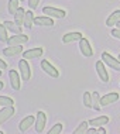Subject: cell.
<instances>
[{
  "mask_svg": "<svg viewBox=\"0 0 120 134\" xmlns=\"http://www.w3.org/2000/svg\"><path fill=\"white\" fill-rule=\"evenodd\" d=\"M102 61H103L107 66H110L112 69L120 72V61L117 59V58L112 57L109 52H103V54H102Z\"/></svg>",
  "mask_w": 120,
  "mask_h": 134,
  "instance_id": "1",
  "label": "cell"
},
{
  "mask_svg": "<svg viewBox=\"0 0 120 134\" xmlns=\"http://www.w3.org/2000/svg\"><path fill=\"white\" fill-rule=\"evenodd\" d=\"M42 13L48 17H54V19H64L65 14H67L64 10L57 9V7H50V6L44 7V9H42Z\"/></svg>",
  "mask_w": 120,
  "mask_h": 134,
  "instance_id": "2",
  "label": "cell"
},
{
  "mask_svg": "<svg viewBox=\"0 0 120 134\" xmlns=\"http://www.w3.org/2000/svg\"><path fill=\"white\" fill-rule=\"evenodd\" d=\"M79 51L83 57H92L93 55V48L90 45V42L86 38H81L79 40Z\"/></svg>",
  "mask_w": 120,
  "mask_h": 134,
  "instance_id": "3",
  "label": "cell"
},
{
  "mask_svg": "<svg viewBox=\"0 0 120 134\" xmlns=\"http://www.w3.org/2000/svg\"><path fill=\"white\" fill-rule=\"evenodd\" d=\"M41 68H42V71H44L47 75H50L51 78H58V76H59V72H58V69L51 62H48L47 59H42L41 61Z\"/></svg>",
  "mask_w": 120,
  "mask_h": 134,
  "instance_id": "4",
  "label": "cell"
},
{
  "mask_svg": "<svg viewBox=\"0 0 120 134\" xmlns=\"http://www.w3.org/2000/svg\"><path fill=\"white\" fill-rule=\"evenodd\" d=\"M19 69H20V74H21V79L24 81H28L31 78V69H30V65H28L27 59H20L19 62Z\"/></svg>",
  "mask_w": 120,
  "mask_h": 134,
  "instance_id": "5",
  "label": "cell"
},
{
  "mask_svg": "<svg viewBox=\"0 0 120 134\" xmlns=\"http://www.w3.org/2000/svg\"><path fill=\"white\" fill-rule=\"evenodd\" d=\"M45 123H47V116H45V113H44V111H38L37 116H35V123H34L35 131H37V133H42V131H44Z\"/></svg>",
  "mask_w": 120,
  "mask_h": 134,
  "instance_id": "6",
  "label": "cell"
},
{
  "mask_svg": "<svg viewBox=\"0 0 120 134\" xmlns=\"http://www.w3.org/2000/svg\"><path fill=\"white\" fill-rule=\"evenodd\" d=\"M96 72H97V75H99V78H100L102 82L107 83L109 81H110V79H109V74H107L106 68H105V62H103V61H97V62H96Z\"/></svg>",
  "mask_w": 120,
  "mask_h": 134,
  "instance_id": "7",
  "label": "cell"
},
{
  "mask_svg": "<svg viewBox=\"0 0 120 134\" xmlns=\"http://www.w3.org/2000/svg\"><path fill=\"white\" fill-rule=\"evenodd\" d=\"M28 41V35L25 34H14L12 38L7 40V45H23Z\"/></svg>",
  "mask_w": 120,
  "mask_h": 134,
  "instance_id": "8",
  "label": "cell"
},
{
  "mask_svg": "<svg viewBox=\"0 0 120 134\" xmlns=\"http://www.w3.org/2000/svg\"><path fill=\"white\" fill-rule=\"evenodd\" d=\"M119 97H120V96H119V93H116V92L107 93V95H105L103 97H100V106H109V104L117 102Z\"/></svg>",
  "mask_w": 120,
  "mask_h": 134,
  "instance_id": "9",
  "label": "cell"
},
{
  "mask_svg": "<svg viewBox=\"0 0 120 134\" xmlns=\"http://www.w3.org/2000/svg\"><path fill=\"white\" fill-rule=\"evenodd\" d=\"M23 52V45H9L3 49V55L6 57H16Z\"/></svg>",
  "mask_w": 120,
  "mask_h": 134,
  "instance_id": "10",
  "label": "cell"
},
{
  "mask_svg": "<svg viewBox=\"0 0 120 134\" xmlns=\"http://www.w3.org/2000/svg\"><path fill=\"white\" fill-rule=\"evenodd\" d=\"M34 24L41 27H52L54 26V20L48 16H41V17H34Z\"/></svg>",
  "mask_w": 120,
  "mask_h": 134,
  "instance_id": "11",
  "label": "cell"
},
{
  "mask_svg": "<svg viewBox=\"0 0 120 134\" xmlns=\"http://www.w3.org/2000/svg\"><path fill=\"white\" fill-rule=\"evenodd\" d=\"M81 38H82V34L79 31L67 32V34H64V37H62V42L64 44H71V42H74V41H79Z\"/></svg>",
  "mask_w": 120,
  "mask_h": 134,
  "instance_id": "12",
  "label": "cell"
},
{
  "mask_svg": "<svg viewBox=\"0 0 120 134\" xmlns=\"http://www.w3.org/2000/svg\"><path fill=\"white\" fill-rule=\"evenodd\" d=\"M13 114H14V106L3 107L2 110H0V124H2V123H4L6 120H9Z\"/></svg>",
  "mask_w": 120,
  "mask_h": 134,
  "instance_id": "13",
  "label": "cell"
},
{
  "mask_svg": "<svg viewBox=\"0 0 120 134\" xmlns=\"http://www.w3.org/2000/svg\"><path fill=\"white\" fill-rule=\"evenodd\" d=\"M34 123H35V117H34V116H27L25 119H23V120H21L20 126H19V127H20V131H21V133H25L32 124H34Z\"/></svg>",
  "mask_w": 120,
  "mask_h": 134,
  "instance_id": "14",
  "label": "cell"
},
{
  "mask_svg": "<svg viewBox=\"0 0 120 134\" xmlns=\"http://www.w3.org/2000/svg\"><path fill=\"white\" fill-rule=\"evenodd\" d=\"M9 78H10V85H12L13 90H19L20 89V76L14 69L9 72Z\"/></svg>",
  "mask_w": 120,
  "mask_h": 134,
  "instance_id": "15",
  "label": "cell"
},
{
  "mask_svg": "<svg viewBox=\"0 0 120 134\" xmlns=\"http://www.w3.org/2000/svg\"><path fill=\"white\" fill-rule=\"evenodd\" d=\"M42 55V48H40V47H37V48H31V49H27L25 52H23V57L24 59H32V58H37V57H41Z\"/></svg>",
  "mask_w": 120,
  "mask_h": 134,
  "instance_id": "16",
  "label": "cell"
},
{
  "mask_svg": "<svg viewBox=\"0 0 120 134\" xmlns=\"http://www.w3.org/2000/svg\"><path fill=\"white\" fill-rule=\"evenodd\" d=\"M109 123V117L107 116H99V117L96 119H92V120L88 121L89 126H92V127H100V126H105Z\"/></svg>",
  "mask_w": 120,
  "mask_h": 134,
  "instance_id": "17",
  "label": "cell"
},
{
  "mask_svg": "<svg viewBox=\"0 0 120 134\" xmlns=\"http://www.w3.org/2000/svg\"><path fill=\"white\" fill-rule=\"evenodd\" d=\"M120 20V10H116V12H113L110 14V16L107 17V20H106V26L107 27H112V26H114L116 23Z\"/></svg>",
  "mask_w": 120,
  "mask_h": 134,
  "instance_id": "18",
  "label": "cell"
},
{
  "mask_svg": "<svg viewBox=\"0 0 120 134\" xmlns=\"http://www.w3.org/2000/svg\"><path fill=\"white\" fill-rule=\"evenodd\" d=\"M24 14H25V10L24 9H21V7H19L17 9V12L16 14H14V23L17 24V26H23V23H24Z\"/></svg>",
  "mask_w": 120,
  "mask_h": 134,
  "instance_id": "19",
  "label": "cell"
},
{
  "mask_svg": "<svg viewBox=\"0 0 120 134\" xmlns=\"http://www.w3.org/2000/svg\"><path fill=\"white\" fill-rule=\"evenodd\" d=\"M3 26H4L9 31L14 32V34H21V27L17 26L14 21H4V23H3Z\"/></svg>",
  "mask_w": 120,
  "mask_h": 134,
  "instance_id": "20",
  "label": "cell"
},
{
  "mask_svg": "<svg viewBox=\"0 0 120 134\" xmlns=\"http://www.w3.org/2000/svg\"><path fill=\"white\" fill-rule=\"evenodd\" d=\"M32 24H34V14H32V12H25L23 26H24L25 28H31Z\"/></svg>",
  "mask_w": 120,
  "mask_h": 134,
  "instance_id": "21",
  "label": "cell"
},
{
  "mask_svg": "<svg viewBox=\"0 0 120 134\" xmlns=\"http://www.w3.org/2000/svg\"><path fill=\"white\" fill-rule=\"evenodd\" d=\"M92 107L95 109V110H100V96L97 92H93L92 93Z\"/></svg>",
  "mask_w": 120,
  "mask_h": 134,
  "instance_id": "22",
  "label": "cell"
},
{
  "mask_svg": "<svg viewBox=\"0 0 120 134\" xmlns=\"http://www.w3.org/2000/svg\"><path fill=\"white\" fill-rule=\"evenodd\" d=\"M19 2L20 0H9V6H7V9H9V13L14 16L17 12V9H19Z\"/></svg>",
  "mask_w": 120,
  "mask_h": 134,
  "instance_id": "23",
  "label": "cell"
},
{
  "mask_svg": "<svg viewBox=\"0 0 120 134\" xmlns=\"http://www.w3.org/2000/svg\"><path fill=\"white\" fill-rule=\"evenodd\" d=\"M0 106L7 107V106H14V100L9 96H0Z\"/></svg>",
  "mask_w": 120,
  "mask_h": 134,
  "instance_id": "24",
  "label": "cell"
},
{
  "mask_svg": "<svg viewBox=\"0 0 120 134\" xmlns=\"http://www.w3.org/2000/svg\"><path fill=\"white\" fill-rule=\"evenodd\" d=\"M83 104H85V107L92 109V93L90 92L83 93Z\"/></svg>",
  "mask_w": 120,
  "mask_h": 134,
  "instance_id": "25",
  "label": "cell"
},
{
  "mask_svg": "<svg viewBox=\"0 0 120 134\" xmlns=\"http://www.w3.org/2000/svg\"><path fill=\"white\" fill-rule=\"evenodd\" d=\"M88 121H82L81 124L78 126V127L75 129V131H74V134H85V131H86V129H88Z\"/></svg>",
  "mask_w": 120,
  "mask_h": 134,
  "instance_id": "26",
  "label": "cell"
},
{
  "mask_svg": "<svg viewBox=\"0 0 120 134\" xmlns=\"http://www.w3.org/2000/svg\"><path fill=\"white\" fill-rule=\"evenodd\" d=\"M7 40H9V37H7V28L3 24H0V41L7 42Z\"/></svg>",
  "mask_w": 120,
  "mask_h": 134,
  "instance_id": "27",
  "label": "cell"
},
{
  "mask_svg": "<svg viewBox=\"0 0 120 134\" xmlns=\"http://www.w3.org/2000/svg\"><path fill=\"white\" fill-rule=\"evenodd\" d=\"M62 131V124L61 123H57V124H54V127L48 131V134H59Z\"/></svg>",
  "mask_w": 120,
  "mask_h": 134,
  "instance_id": "28",
  "label": "cell"
},
{
  "mask_svg": "<svg viewBox=\"0 0 120 134\" xmlns=\"http://www.w3.org/2000/svg\"><path fill=\"white\" fill-rule=\"evenodd\" d=\"M40 0H28V6H30V9H37Z\"/></svg>",
  "mask_w": 120,
  "mask_h": 134,
  "instance_id": "29",
  "label": "cell"
},
{
  "mask_svg": "<svg viewBox=\"0 0 120 134\" xmlns=\"http://www.w3.org/2000/svg\"><path fill=\"white\" fill-rule=\"evenodd\" d=\"M110 34L113 35L114 38H119V40H120V30H119V28H114V30H112Z\"/></svg>",
  "mask_w": 120,
  "mask_h": 134,
  "instance_id": "30",
  "label": "cell"
},
{
  "mask_svg": "<svg viewBox=\"0 0 120 134\" xmlns=\"http://www.w3.org/2000/svg\"><path fill=\"white\" fill-rule=\"evenodd\" d=\"M85 134H96V129H95V127H92V129H86Z\"/></svg>",
  "mask_w": 120,
  "mask_h": 134,
  "instance_id": "31",
  "label": "cell"
},
{
  "mask_svg": "<svg viewBox=\"0 0 120 134\" xmlns=\"http://www.w3.org/2000/svg\"><path fill=\"white\" fill-rule=\"evenodd\" d=\"M96 133H99V134H106V130H105V127H103V126H100V127H97Z\"/></svg>",
  "mask_w": 120,
  "mask_h": 134,
  "instance_id": "32",
  "label": "cell"
},
{
  "mask_svg": "<svg viewBox=\"0 0 120 134\" xmlns=\"http://www.w3.org/2000/svg\"><path fill=\"white\" fill-rule=\"evenodd\" d=\"M6 68H7V64L2 59V58H0V69H6Z\"/></svg>",
  "mask_w": 120,
  "mask_h": 134,
  "instance_id": "33",
  "label": "cell"
},
{
  "mask_svg": "<svg viewBox=\"0 0 120 134\" xmlns=\"http://www.w3.org/2000/svg\"><path fill=\"white\" fill-rule=\"evenodd\" d=\"M3 88H4V83L0 81V90H3Z\"/></svg>",
  "mask_w": 120,
  "mask_h": 134,
  "instance_id": "34",
  "label": "cell"
},
{
  "mask_svg": "<svg viewBox=\"0 0 120 134\" xmlns=\"http://www.w3.org/2000/svg\"><path fill=\"white\" fill-rule=\"evenodd\" d=\"M116 27H117V28H119V30H120V20L117 21V23H116Z\"/></svg>",
  "mask_w": 120,
  "mask_h": 134,
  "instance_id": "35",
  "label": "cell"
},
{
  "mask_svg": "<svg viewBox=\"0 0 120 134\" xmlns=\"http://www.w3.org/2000/svg\"><path fill=\"white\" fill-rule=\"evenodd\" d=\"M0 76H2V69H0Z\"/></svg>",
  "mask_w": 120,
  "mask_h": 134,
  "instance_id": "36",
  "label": "cell"
},
{
  "mask_svg": "<svg viewBox=\"0 0 120 134\" xmlns=\"http://www.w3.org/2000/svg\"><path fill=\"white\" fill-rule=\"evenodd\" d=\"M117 59H119V61H120V55H119V57H117Z\"/></svg>",
  "mask_w": 120,
  "mask_h": 134,
  "instance_id": "37",
  "label": "cell"
},
{
  "mask_svg": "<svg viewBox=\"0 0 120 134\" xmlns=\"http://www.w3.org/2000/svg\"><path fill=\"white\" fill-rule=\"evenodd\" d=\"M0 134H3V131H2V130H0Z\"/></svg>",
  "mask_w": 120,
  "mask_h": 134,
  "instance_id": "38",
  "label": "cell"
},
{
  "mask_svg": "<svg viewBox=\"0 0 120 134\" xmlns=\"http://www.w3.org/2000/svg\"><path fill=\"white\" fill-rule=\"evenodd\" d=\"M0 24H2V23H0Z\"/></svg>",
  "mask_w": 120,
  "mask_h": 134,
  "instance_id": "39",
  "label": "cell"
}]
</instances>
